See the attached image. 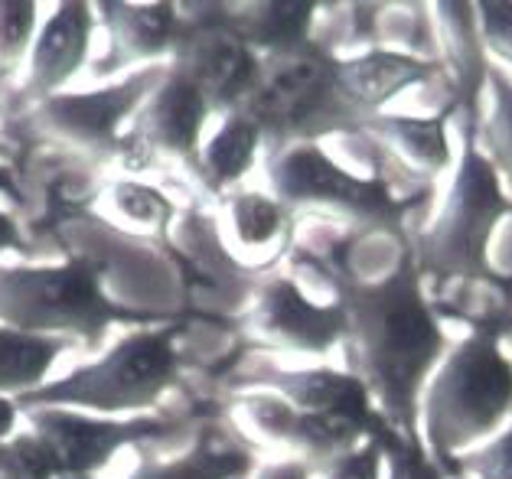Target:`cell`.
I'll return each mask as SVG.
<instances>
[{
  "instance_id": "6da1fadb",
  "label": "cell",
  "mask_w": 512,
  "mask_h": 479,
  "mask_svg": "<svg viewBox=\"0 0 512 479\" xmlns=\"http://www.w3.org/2000/svg\"><path fill=\"white\" fill-rule=\"evenodd\" d=\"M320 271L330 277L336 300L346 310V369L369 388L385 424L411 447H421V395L434 369L451 349L444 310L418 274L411 242L395 268L362 281L343 248L330 251Z\"/></svg>"
},
{
  "instance_id": "7a4b0ae2",
  "label": "cell",
  "mask_w": 512,
  "mask_h": 479,
  "mask_svg": "<svg viewBox=\"0 0 512 479\" xmlns=\"http://www.w3.org/2000/svg\"><path fill=\"white\" fill-rule=\"evenodd\" d=\"M499 323H470L447 349L421 395V444L444 473L512 421V356Z\"/></svg>"
},
{
  "instance_id": "3957f363",
  "label": "cell",
  "mask_w": 512,
  "mask_h": 479,
  "mask_svg": "<svg viewBox=\"0 0 512 479\" xmlns=\"http://www.w3.org/2000/svg\"><path fill=\"white\" fill-rule=\"evenodd\" d=\"M477 121L480 108L457 115L460 150L451 170V189L428 229L411 235V255L424 284L486 287L503 281V274H496L490 264V242L496 225L512 216V199L477 144Z\"/></svg>"
},
{
  "instance_id": "277c9868",
  "label": "cell",
  "mask_w": 512,
  "mask_h": 479,
  "mask_svg": "<svg viewBox=\"0 0 512 479\" xmlns=\"http://www.w3.org/2000/svg\"><path fill=\"white\" fill-rule=\"evenodd\" d=\"M268 193L294 212L346 219L359 232L392 235L408 242V212L428 193H402L389 176H359L346 170L320 141H294L268 150Z\"/></svg>"
},
{
  "instance_id": "5b68a950",
  "label": "cell",
  "mask_w": 512,
  "mask_h": 479,
  "mask_svg": "<svg viewBox=\"0 0 512 479\" xmlns=\"http://www.w3.org/2000/svg\"><path fill=\"white\" fill-rule=\"evenodd\" d=\"M105 271L108 264L95 258L0 264V326L62 343H98L115 323H154L151 313L128 310L105 294Z\"/></svg>"
},
{
  "instance_id": "8992f818",
  "label": "cell",
  "mask_w": 512,
  "mask_h": 479,
  "mask_svg": "<svg viewBox=\"0 0 512 479\" xmlns=\"http://www.w3.org/2000/svg\"><path fill=\"white\" fill-rule=\"evenodd\" d=\"M180 349L173 326L124 333L105 356L85 362L62 378L23 395V408H69L102 418H141L151 414L180 378Z\"/></svg>"
},
{
  "instance_id": "52a82bcc",
  "label": "cell",
  "mask_w": 512,
  "mask_h": 479,
  "mask_svg": "<svg viewBox=\"0 0 512 479\" xmlns=\"http://www.w3.org/2000/svg\"><path fill=\"white\" fill-rule=\"evenodd\" d=\"M336 62L340 56L317 40L291 53L261 56L258 79L239 111L265 131L268 150L294 141H320L340 131H362L366 118L340 92Z\"/></svg>"
},
{
  "instance_id": "ba28073f",
  "label": "cell",
  "mask_w": 512,
  "mask_h": 479,
  "mask_svg": "<svg viewBox=\"0 0 512 479\" xmlns=\"http://www.w3.org/2000/svg\"><path fill=\"white\" fill-rule=\"evenodd\" d=\"M164 72L167 66H151L131 72L128 79H118L115 85L92 88V92H59L33 105V121L53 141L79 150L85 157H118L137 108L164 79Z\"/></svg>"
},
{
  "instance_id": "9c48e42d",
  "label": "cell",
  "mask_w": 512,
  "mask_h": 479,
  "mask_svg": "<svg viewBox=\"0 0 512 479\" xmlns=\"http://www.w3.org/2000/svg\"><path fill=\"white\" fill-rule=\"evenodd\" d=\"M212 115L216 111H212L209 98L167 62L164 79L154 85V92L137 108L118 157L128 170H141L154 160H177L196 167Z\"/></svg>"
},
{
  "instance_id": "30bf717a",
  "label": "cell",
  "mask_w": 512,
  "mask_h": 479,
  "mask_svg": "<svg viewBox=\"0 0 512 479\" xmlns=\"http://www.w3.org/2000/svg\"><path fill=\"white\" fill-rule=\"evenodd\" d=\"M23 414H27V431L46 447L59 476H98L124 447L173 431L170 421L151 418V414L102 418V414L69 408H23Z\"/></svg>"
},
{
  "instance_id": "8fae6325",
  "label": "cell",
  "mask_w": 512,
  "mask_h": 479,
  "mask_svg": "<svg viewBox=\"0 0 512 479\" xmlns=\"http://www.w3.org/2000/svg\"><path fill=\"white\" fill-rule=\"evenodd\" d=\"M248 336L274 352L294 356H327L346 343V310L340 300L320 304L294 277L268 274L258 284L245 317Z\"/></svg>"
},
{
  "instance_id": "7c38bea8",
  "label": "cell",
  "mask_w": 512,
  "mask_h": 479,
  "mask_svg": "<svg viewBox=\"0 0 512 479\" xmlns=\"http://www.w3.org/2000/svg\"><path fill=\"white\" fill-rule=\"evenodd\" d=\"M170 66L183 72L209 98L216 115H229V111H239L245 105L258 79L261 56L229 30L226 20H203L190 23V27L183 23L180 46Z\"/></svg>"
},
{
  "instance_id": "4fadbf2b",
  "label": "cell",
  "mask_w": 512,
  "mask_h": 479,
  "mask_svg": "<svg viewBox=\"0 0 512 479\" xmlns=\"http://www.w3.org/2000/svg\"><path fill=\"white\" fill-rule=\"evenodd\" d=\"M235 418L245 424V431L291 450L297 460L317 466V473L336 457L356 450L362 440H372L362 427L301 411L287 405L281 395L268 392V388H252V392L239 395V401H235Z\"/></svg>"
},
{
  "instance_id": "5bb4252c",
  "label": "cell",
  "mask_w": 512,
  "mask_h": 479,
  "mask_svg": "<svg viewBox=\"0 0 512 479\" xmlns=\"http://www.w3.org/2000/svg\"><path fill=\"white\" fill-rule=\"evenodd\" d=\"M457 118L454 108H441L431 118L418 115H382L362 124L359 137H366L369 147L379 154V170L395 183L402 176L408 183H434L437 176L451 173L457 154L451 141V121Z\"/></svg>"
},
{
  "instance_id": "9a60e30c",
  "label": "cell",
  "mask_w": 512,
  "mask_h": 479,
  "mask_svg": "<svg viewBox=\"0 0 512 479\" xmlns=\"http://www.w3.org/2000/svg\"><path fill=\"white\" fill-rule=\"evenodd\" d=\"M98 23L105 27V56L92 62L95 79H115L128 69H151L170 62L180 46L183 20L177 4H95Z\"/></svg>"
},
{
  "instance_id": "2e32d148",
  "label": "cell",
  "mask_w": 512,
  "mask_h": 479,
  "mask_svg": "<svg viewBox=\"0 0 512 479\" xmlns=\"http://www.w3.org/2000/svg\"><path fill=\"white\" fill-rule=\"evenodd\" d=\"M95 27H98L95 4H76V0H66V4L53 7V14L40 23L36 40L30 46V56L20 69L23 95L33 105L66 92V85L85 69L92 53Z\"/></svg>"
},
{
  "instance_id": "e0dca14e",
  "label": "cell",
  "mask_w": 512,
  "mask_h": 479,
  "mask_svg": "<svg viewBox=\"0 0 512 479\" xmlns=\"http://www.w3.org/2000/svg\"><path fill=\"white\" fill-rule=\"evenodd\" d=\"M258 388H268V392L281 395L287 405L301 411L356 424L376 440L395 434L379 414L369 388L349 369H327V365H314V369H274L268 378H261Z\"/></svg>"
},
{
  "instance_id": "ac0fdd59",
  "label": "cell",
  "mask_w": 512,
  "mask_h": 479,
  "mask_svg": "<svg viewBox=\"0 0 512 479\" xmlns=\"http://www.w3.org/2000/svg\"><path fill=\"white\" fill-rule=\"evenodd\" d=\"M441 72H444L441 59H424L408 53V49H395L382 43H372L362 53L336 62L340 92L366 121L382 115L385 105L395 102L408 88L434 82Z\"/></svg>"
},
{
  "instance_id": "d6986e66",
  "label": "cell",
  "mask_w": 512,
  "mask_h": 479,
  "mask_svg": "<svg viewBox=\"0 0 512 479\" xmlns=\"http://www.w3.org/2000/svg\"><path fill=\"white\" fill-rule=\"evenodd\" d=\"M222 235L239 258L265 264L291 245L294 212L261 189H235L222 196Z\"/></svg>"
},
{
  "instance_id": "ffe728a7",
  "label": "cell",
  "mask_w": 512,
  "mask_h": 479,
  "mask_svg": "<svg viewBox=\"0 0 512 479\" xmlns=\"http://www.w3.org/2000/svg\"><path fill=\"white\" fill-rule=\"evenodd\" d=\"M265 147V131L245 111H229V115H219L216 131L206 134L193 170L209 193L229 196L255 170Z\"/></svg>"
},
{
  "instance_id": "44dd1931",
  "label": "cell",
  "mask_w": 512,
  "mask_h": 479,
  "mask_svg": "<svg viewBox=\"0 0 512 479\" xmlns=\"http://www.w3.org/2000/svg\"><path fill=\"white\" fill-rule=\"evenodd\" d=\"M317 4H239L222 7V20L258 56H278L314 40Z\"/></svg>"
},
{
  "instance_id": "7402d4cb",
  "label": "cell",
  "mask_w": 512,
  "mask_h": 479,
  "mask_svg": "<svg viewBox=\"0 0 512 479\" xmlns=\"http://www.w3.org/2000/svg\"><path fill=\"white\" fill-rule=\"evenodd\" d=\"M98 209L118 229L141 238H164L177 219V203L154 183H144L137 176H118L98 196Z\"/></svg>"
},
{
  "instance_id": "603a6c76",
  "label": "cell",
  "mask_w": 512,
  "mask_h": 479,
  "mask_svg": "<svg viewBox=\"0 0 512 479\" xmlns=\"http://www.w3.org/2000/svg\"><path fill=\"white\" fill-rule=\"evenodd\" d=\"M69 343L0 326V398L20 401L49 382V372Z\"/></svg>"
},
{
  "instance_id": "cb8c5ba5",
  "label": "cell",
  "mask_w": 512,
  "mask_h": 479,
  "mask_svg": "<svg viewBox=\"0 0 512 479\" xmlns=\"http://www.w3.org/2000/svg\"><path fill=\"white\" fill-rule=\"evenodd\" d=\"M255 466V457L245 447L203 437L180 457L141 460L128 479H242Z\"/></svg>"
},
{
  "instance_id": "d4e9b609",
  "label": "cell",
  "mask_w": 512,
  "mask_h": 479,
  "mask_svg": "<svg viewBox=\"0 0 512 479\" xmlns=\"http://www.w3.org/2000/svg\"><path fill=\"white\" fill-rule=\"evenodd\" d=\"M486 92H490V111L477 121V144L490 157L499 180L512 183V79L496 62H490L486 72Z\"/></svg>"
},
{
  "instance_id": "484cf974",
  "label": "cell",
  "mask_w": 512,
  "mask_h": 479,
  "mask_svg": "<svg viewBox=\"0 0 512 479\" xmlns=\"http://www.w3.org/2000/svg\"><path fill=\"white\" fill-rule=\"evenodd\" d=\"M40 7L23 0H0V72H20L40 30Z\"/></svg>"
},
{
  "instance_id": "4316f807",
  "label": "cell",
  "mask_w": 512,
  "mask_h": 479,
  "mask_svg": "<svg viewBox=\"0 0 512 479\" xmlns=\"http://www.w3.org/2000/svg\"><path fill=\"white\" fill-rule=\"evenodd\" d=\"M56 463L30 431L0 440V479H56Z\"/></svg>"
},
{
  "instance_id": "83f0119b",
  "label": "cell",
  "mask_w": 512,
  "mask_h": 479,
  "mask_svg": "<svg viewBox=\"0 0 512 479\" xmlns=\"http://www.w3.org/2000/svg\"><path fill=\"white\" fill-rule=\"evenodd\" d=\"M457 473H467L473 479H512V421L493 440L467 453L457 463Z\"/></svg>"
},
{
  "instance_id": "f1b7e54d",
  "label": "cell",
  "mask_w": 512,
  "mask_h": 479,
  "mask_svg": "<svg viewBox=\"0 0 512 479\" xmlns=\"http://www.w3.org/2000/svg\"><path fill=\"white\" fill-rule=\"evenodd\" d=\"M477 7V30L490 62L512 66V4H473Z\"/></svg>"
},
{
  "instance_id": "f546056e",
  "label": "cell",
  "mask_w": 512,
  "mask_h": 479,
  "mask_svg": "<svg viewBox=\"0 0 512 479\" xmlns=\"http://www.w3.org/2000/svg\"><path fill=\"white\" fill-rule=\"evenodd\" d=\"M385 466H389V479H451L421 447L405 444L398 434H389L382 440Z\"/></svg>"
},
{
  "instance_id": "4dcf8cb0",
  "label": "cell",
  "mask_w": 512,
  "mask_h": 479,
  "mask_svg": "<svg viewBox=\"0 0 512 479\" xmlns=\"http://www.w3.org/2000/svg\"><path fill=\"white\" fill-rule=\"evenodd\" d=\"M385 450L382 440H362L356 450L343 453L317 473V479H382Z\"/></svg>"
},
{
  "instance_id": "1f68e13d",
  "label": "cell",
  "mask_w": 512,
  "mask_h": 479,
  "mask_svg": "<svg viewBox=\"0 0 512 479\" xmlns=\"http://www.w3.org/2000/svg\"><path fill=\"white\" fill-rule=\"evenodd\" d=\"M252 479H317V466H310L307 460L287 457L274 463H258L252 470Z\"/></svg>"
},
{
  "instance_id": "d6a6232c",
  "label": "cell",
  "mask_w": 512,
  "mask_h": 479,
  "mask_svg": "<svg viewBox=\"0 0 512 479\" xmlns=\"http://www.w3.org/2000/svg\"><path fill=\"white\" fill-rule=\"evenodd\" d=\"M23 248V235H20V225L14 222L10 212L0 209V258L7 255V251H20Z\"/></svg>"
},
{
  "instance_id": "836d02e7",
  "label": "cell",
  "mask_w": 512,
  "mask_h": 479,
  "mask_svg": "<svg viewBox=\"0 0 512 479\" xmlns=\"http://www.w3.org/2000/svg\"><path fill=\"white\" fill-rule=\"evenodd\" d=\"M20 405L14 398H0V440H10L20 431Z\"/></svg>"
},
{
  "instance_id": "e575fe53",
  "label": "cell",
  "mask_w": 512,
  "mask_h": 479,
  "mask_svg": "<svg viewBox=\"0 0 512 479\" xmlns=\"http://www.w3.org/2000/svg\"><path fill=\"white\" fill-rule=\"evenodd\" d=\"M56 479H98V476H76V473H62V476H56Z\"/></svg>"
},
{
  "instance_id": "d590c367",
  "label": "cell",
  "mask_w": 512,
  "mask_h": 479,
  "mask_svg": "<svg viewBox=\"0 0 512 479\" xmlns=\"http://www.w3.org/2000/svg\"><path fill=\"white\" fill-rule=\"evenodd\" d=\"M451 479H473V476H467V473H457V476H451Z\"/></svg>"
}]
</instances>
